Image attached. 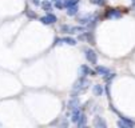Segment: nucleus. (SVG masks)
<instances>
[{
	"label": "nucleus",
	"mask_w": 135,
	"mask_h": 128,
	"mask_svg": "<svg viewBox=\"0 0 135 128\" xmlns=\"http://www.w3.org/2000/svg\"><path fill=\"white\" fill-rule=\"evenodd\" d=\"M79 0H64V6L68 8V7H72V6H76Z\"/></svg>",
	"instance_id": "dca6fc26"
},
{
	"label": "nucleus",
	"mask_w": 135,
	"mask_h": 128,
	"mask_svg": "<svg viewBox=\"0 0 135 128\" xmlns=\"http://www.w3.org/2000/svg\"><path fill=\"white\" fill-rule=\"evenodd\" d=\"M76 12H78V8H76V6H72V7H68V8H67V13H68L70 16L76 15Z\"/></svg>",
	"instance_id": "2eb2a0df"
},
{
	"label": "nucleus",
	"mask_w": 135,
	"mask_h": 128,
	"mask_svg": "<svg viewBox=\"0 0 135 128\" xmlns=\"http://www.w3.org/2000/svg\"><path fill=\"white\" fill-rule=\"evenodd\" d=\"M60 42H63V43H66V44H70V45H75V44H76V40H75V39H72V38H64V39H55V44L60 43Z\"/></svg>",
	"instance_id": "423d86ee"
},
{
	"label": "nucleus",
	"mask_w": 135,
	"mask_h": 128,
	"mask_svg": "<svg viewBox=\"0 0 135 128\" xmlns=\"http://www.w3.org/2000/svg\"><path fill=\"white\" fill-rule=\"evenodd\" d=\"M79 71H80L82 76H87V75L96 76V71H92V69H90V67H87V65H82V67L79 68Z\"/></svg>",
	"instance_id": "20e7f679"
},
{
	"label": "nucleus",
	"mask_w": 135,
	"mask_h": 128,
	"mask_svg": "<svg viewBox=\"0 0 135 128\" xmlns=\"http://www.w3.org/2000/svg\"><path fill=\"white\" fill-rule=\"evenodd\" d=\"M80 115H82V114H80V111H79V108H75L74 111H72V121H74V123H76V121L79 120Z\"/></svg>",
	"instance_id": "9d476101"
},
{
	"label": "nucleus",
	"mask_w": 135,
	"mask_h": 128,
	"mask_svg": "<svg viewBox=\"0 0 135 128\" xmlns=\"http://www.w3.org/2000/svg\"><path fill=\"white\" fill-rule=\"evenodd\" d=\"M32 3H33L35 6H39V4H40V2H39V0H32Z\"/></svg>",
	"instance_id": "4be33fe9"
},
{
	"label": "nucleus",
	"mask_w": 135,
	"mask_h": 128,
	"mask_svg": "<svg viewBox=\"0 0 135 128\" xmlns=\"http://www.w3.org/2000/svg\"><path fill=\"white\" fill-rule=\"evenodd\" d=\"M132 3H134V4H135V0H132Z\"/></svg>",
	"instance_id": "b1692460"
},
{
	"label": "nucleus",
	"mask_w": 135,
	"mask_h": 128,
	"mask_svg": "<svg viewBox=\"0 0 135 128\" xmlns=\"http://www.w3.org/2000/svg\"><path fill=\"white\" fill-rule=\"evenodd\" d=\"M87 85H88V83H87V80H86V78L84 76H82L78 81H76L75 84H74V91L75 92H82V91H86V88H87Z\"/></svg>",
	"instance_id": "f257e3e1"
},
{
	"label": "nucleus",
	"mask_w": 135,
	"mask_h": 128,
	"mask_svg": "<svg viewBox=\"0 0 135 128\" xmlns=\"http://www.w3.org/2000/svg\"><path fill=\"white\" fill-rule=\"evenodd\" d=\"M120 120L124 121V124H126L127 127H134V125H135V121H134V120H130V119L126 117V116H122V115H120Z\"/></svg>",
	"instance_id": "f8f14e48"
},
{
	"label": "nucleus",
	"mask_w": 135,
	"mask_h": 128,
	"mask_svg": "<svg viewBox=\"0 0 135 128\" xmlns=\"http://www.w3.org/2000/svg\"><path fill=\"white\" fill-rule=\"evenodd\" d=\"M40 22H42L43 24H54V23L56 22V16L48 12V15H47V16L40 17Z\"/></svg>",
	"instance_id": "f03ea898"
},
{
	"label": "nucleus",
	"mask_w": 135,
	"mask_h": 128,
	"mask_svg": "<svg viewBox=\"0 0 135 128\" xmlns=\"http://www.w3.org/2000/svg\"><path fill=\"white\" fill-rule=\"evenodd\" d=\"M94 94H95V96H102V94H103L102 85H99V84L94 85Z\"/></svg>",
	"instance_id": "9b49d317"
},
{
	"label": "nucleus",
	"mask_w": 135,
	"mask_h": 128,
	"mask_svg": "<svg viewBox=\"0 0 135 128\" xmlns=\"http://www.w3.org/2000/svg\"><path fill=\"white\" fill-rule=\"evenodd\" d=\"M26 13H27V15H28L30 17H36V15H35V13H32L30 8H27V9H26Z\"/></svg>",
	"instance_id": "aec40b11"
},
{
	"label": "nucleus",
	"mask_w": 135,
	"mask_h": 128,
	"mask_svg": "<svg viewBox=\"0 0 135 128\" xmlns=\"http://www.w3.org/2000/svg\"><path fill=\"white\" fill-rule=\"evenodd\" d=\"M42 7H43V9H44L46 12H50V11H51V8H52L51 3H48V2H44V3H42Z\"/></svg>",
	"instance_id": "f3484780"
},
{
	"label": "nucleus",
	"mask_w": 135,
	"mask_h": 128,
	"mask_svg": "<svg viewBox=\"0 0 135 128\" xmlns=\"http://www.w3.org/2000/svg\"><path fill=\"white\" fill-rule=\"evenodd\" d=\"M92 4H96V6H103L106 3V0H91Z\"/></svg>",
	"instance_id": "6ab92c4d"
},
{
	"label": "nucleus",
	"mask_w": 135,
	"mask_h": 128,
	"mask_svg": "<svg viewBox=\"0 0 135 128\" xmlns=\"http://www.w3.org/2000/svg\"><path fill=\"white\" fill-rule=\"evenodd\" d=\"M114 78H115V74H107V75H104V76H103L104 81H107V83H110Z\"/></svg>",
	"instance_id": "a211bd4d"
},
{
	"label": "nucleus",
	"mask_w": 135,
	"mask_h": 128,
	"mask_svg": "<svg viewBox=\"0 0 135 128\" xmlns=\"http://www.w3.org/2000/svg\"><path fill=\"white\" fill-rule=\"evenodd\" d=\"M91 19H92V17L90 16V15H86V16H83V17H80V19H79V23H82V24H88L90 22H91Z\"/></svg>",
	"instance_id": "4468645a"
},
{
	"label": "nucleus",
	"mask_w": 135,
	"mask_h": 128,
	"mask_svg": "<svg viewBox=\"0 0 135 128\" xmlns=\"http://www.w3.org/2000/svg\"><path fill=\"white\" fill-rule=\"evenodd\" d=\"M106 16L107 17H111V19H119V17H122V13H120V11H118V9H107V13H106Z\"/></svg>",
	"instance_id": "39448f33"
},
{
	"label": "nucleus",
	"mask_w": 135,
	"mask_h": 128,
	"mask_svg": "<svg viewBox=\"0 0 135 128\" xmlns=\"http://www.w3.org/2000/svg\"><path fill=\"white\" fill-rule=\"evenodd\" d=\"M86 121H87L86 115H80V117H79L78 121H76V124H78V127H84L86 125Z\"/></svg>",
	"instance_id": "ddd939ff"
},
{
	"label": "nucleus",
	"mask_w": 135,
	"mask_h": 128,
	"mask_svg": "<svg viewBox=\"0 0 135 128\" xmlns=\"http://www.w3.org/2000/svg\"><path fill=\"white\" fill-rule=\"evenodd\" d=\"M94 125L95 127H106V121L100 117V116H96L94 119Z\"/></svg>",
	"instance_id": "6e6552de"
},
{
	"label": "nucleus",
	"mask_w": 135,
	"mask_h": 128,
	"mask_svg": "<svg viewBox=\"0 0 135 128\" xmlns=\"http://www.w3.org/2000/svg\"><path fill=\"white\" fill-rule=\"evenodd\" d=\"M95 71H96V74H100V75H103V76L107 75V74H110V69L106 68V67H102V65H100V67H96Z\"/></svg>",
	"instance_id": "1a4fd4ad"
},
{
	"label": "nucleus",
	"mask_w": 135,
	"mask_h": 128,
	"mask_svg": "<svg viewBox=\"0 0 135 128\" xmlns=\"http://www.w3.org/2000/svg\"><path fill=\"white\" fill-rule=\"evenodd\" d=\"M78 105H79V101H78V99H76L75 96H72V99L68 101V109L72 112L75 108H78Z\"/></svg>",
	"instance_id": "0eeeda50"
},
{
	"label": "nucleus",
	"mask_w": 135,
	"mask_h": 128,
	"mask_svg": "<svg viewBox=\"0 0 135 128\" xmlns=\"http://www.w3.org/2000/svg\"><path fill=\"white\" fill-rule=\"evenodd\" d=\"M54 2L56 3V2H64V0H54Z\"/></svg>",
	"instance_id": "5701e85b"
},
{
	"label": "nucleus",
	"mask_w": 135,
	"mask_h": 128,
	"mask_svg": "<svg viewBox=\"0 0 135 128\" xmlns=\"http://www.w3.org/2000/svg\"><path fill=\"white\" fill-rule=\"evenodd\" d=\"M86 58H87V60H88L91 64H96V62H98L96 53H95L92 49H86Z\"/></svg>",
	"instance_id": "7ed1b4c3"
},
{
	"label": "nucleus",
	"mask_w": 135,
	"mask_h": 128,
	"mask_svg": "<svg viewBox=\"0 0 135 128\" xmlns=\"http://www.w3.org/2000/svg\"><path fill=\"white\" fill-rule=\"evenodd\" d=\"M118 125H119V127H122V128H126V127H127V125L124 124V121H122V120H119V121H118Z\"/></svg>",
	"instance_id": "412c9836"
}]
</instances>
